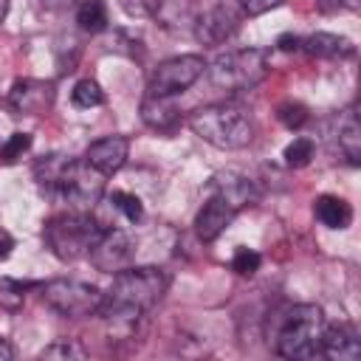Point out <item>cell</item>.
<instances>
[{"mask_svg": "<svg viewBox=\"0 0 361 361\" xmlns=\"http://www.w3.org/2000/svg\"><path fill=\"white\" fill-rule=\"evenodd\" d=\"M313 214L322 226L327 228H347L353 223V206L344 200V197H336V195H322L316 197L313 203Z\"/></svg>", "mask_w": 361, "mask_h": 361, "instance_id": "d6986e66", "label": "cell"}, {"mask_svg": "<svg viewBox=\"0 0 361 361\" xmlns=\"http://www.w3.org/2000/svg\"><path fill=\"white\" fill-rule=\"evenodd\" d=\"M71 3H73V0H39V6L48 8V11H59V8L71 6Z\"/></svg>", "mask_w": 361, "mask_h": 361, "instance_id": "836d02e7", "label": "cell"}, {"mask_svg": "<svg viewBox=\"0 0 361 361\" xmlns=\"http://www.w3.org/2000/svg\"><path fill=\"white\" fill-rule=\"evenodd\" d=\"M8 6H11L8 0H0V23H3V20H6V14H8Z\"/></svg>", "mask_w": 361, "mask_h": 361, "instance_id": "74e56055", "label": "cell"}, {"mask_svg": "<svg viewBox=\"0 0 361 361\" xmlns=\"http://www.w3.org/2000/svg\"><path fill=\"white\" fill-rule=\"evenodd\" d=\"M209 192H212L214 197H220L223 203H228L234 212H240V209L257 203V189H254V183H251L245 175H240V172H217V175L212 178V183H209Z\"/></svg>", "mask_w": 361, "mask_h": 361, "instance_id": "4fadbf2b", "label": "cell"}, {"mask_svg": "<svg viewBox=\"0 0 361 361\" xmlns=\"http://www.w3.org/2000/svg\"><path fill=\"white\" fill-rule=\"evenodd\" d=\"M276 48H279V51L293 54V51H302V39H299L296 34H282V37L276 39Z\"/></svg>", "mask_w": 361, "mask_h": 361, "instance_id": "1f68e13d", "label": "cell"}, {"mask_svg": "<svg viewBox=\"0 0 361 361\" xmlns=\"http://www.w3.org/2000/svg\"><path fill=\"white\" fill-rule=\"evenodd\" d=\"M25 302V285L17 279H0V307L6 310H20Z\"/></svg>", "mask_w": 361, "mask_h": 361, "instance_id": "f546056e", "label": "cell"}, {"mask_svg": "<svg viewBox=\"0 0 361 361\" xmlns=\"http://www.w3.org/2000/svg\"><path fill=\"white\" fill-rule=\"evenodd\" d=\"M189 130L217 149H243L254 138V118L234 102L197 107L189 116Z\"/></svg>", "mask_w": 361, "mask_h": 361, "instance_id": "7a4b0ae2", "label": "cell"}, {"mask_svg": "<svg viewBox=\"0 0 361 361\" xmlns=\"http://www.w3.org/2000/svg\"><path fill=\"white\" fill-rule=\"evenodd\" d=\"M276 118H279L288 130H299V127L307 124L310 113H307V107H305L302 102H282V104L276 107Z\"/></svg>", "mask_w": 361, "mask_h": 361, "instance_id": "4316f807", "label": "cell"}, {"mask_svg": "<svg viewBox=\"0 0 361 361\" xmlns=\"http://www.w3.org/2000/svg\"><path fill=\"white\" fill-rule=\"evenodd\" d=\"M71 164V155H62V152H54V155H42L37 164H34V178L37 183L48 192V195H56L59 192V183H62V175Z\"/></svg>", "mask_w": 361, "mask_h": 361, "instance_id": "ffe728a7", "label": "cell"}, {"mask_svg": "<svg viewBox=\"0 0 361 361\" xmlns=\"http://www.w3.org/2000/svg\"><path fill=\"white\" fill-rule=\"evenodd\" d=\"M102 299L104 293L96 285H87L79 279H51L42 285V302L68 319L96 316L102 307Z\"/></svg>", "mask_w": 361, "mask_h": 361, "instance_id": "8992f818", "label": "cell"}, {"mask_svg": "<svg viewBox=\"0 0 361 361\" xmlns=\"http://www.w3.org/2000/svg\"><path fill=\"white\" fill-rule=\"evenodd\" d=\"M338 149L344 152V158L353 166H358V161H361V124H358V116L353 110H347L341 124H338Z\"/></svg>", "mask_w": 361, "mask_h": 361, "instance_id": "44dd1931", "label": "cell"}, {"mask_svg": "<svg viewBox=\"0 0 361 361\" xmlns=\"http://www.w3.org/2000/svg\"><path fill=\"white\" fill-rule=\"evenodd\" d=\"M71 99H73L76 107L90 110V107L104 104V90H102L99 82H93V79H79V82L73 85V90H71Z\"/></svg>", "mask_w": 361, "mask_h": 361, "instance_id": "603a6c76", "label": "cell"}, {"mask_svg": "<svg viewBox=\"0 0 361 361\" xmlns=\"http://www.w3.org/2000/svg\"><path fill=\"white\" fill-rule=\"evenodd\" d=\"M316 6L324 11V14H333L338 8V0H316Z\"/></svg>", "mask_w": 361, "mask_h": 361, "instance_id": "e575fe53", "label": "cell"}, {"mask_svg": "<svg viewBox=\"0 0 361 361\" xmlns=\"http://www.w3.org/2000/svg\"><path fill=\"white\" fill-rule=\"evenodd\" d=\"M11 251H14V237L6 228H0V262H6L11 257Z\"/></svg>", "mask_w": 361, "mask_h": 361, "instance_id": "d6a6232c", "label": "cell"}, {"mask_svg": "<svg viewBox=\"0 0 361 361\" xmlns=\"http://www.w3.org/2000/svg\"><path fill=\"white\" fill-rule=\"evenodd\" d=\"M265 73H268V59H265V51L259 48H237V51L220 54L206 68L209 85L223 93L251 90L265 79Z\"/></svg>", "mask_w": 361, "mask_h": 361, "instance_id": "5b68a950", "label": "cell"}, {"mask_svg": "<svg viewBox=\"0 0 361 361\" xmlns=\"http://www.w3.org/2000/svg\"><path fill=\"white\" fill-rule=\"evenodd\" d=\"M28 147H31V135L28 133H11L8 141L0 147V164H6V166L17 164L28 152Z\"/></svg>", "mask_w": 361, "mask_h": 361, "instance_id": "484cf974", "label": "cell"}, {"mask_svg": "<svg viewBox=\"0 0 361 361\" xmlns=\"http://www.w3.org/2000/svg\"><path fill=\"white\" fill-rule=\"evenodd\" d=\"M338 6H344V8H350V11H358V8H361V0H338Z\"/></svg>", "mask_w": 361, "mask_h": 361, "instance_id": "8d00e7d4", "label": "cell"}, {"mask_svg": "<svg viewBox=\"0 0 361 361\" xmlns=\"http://www.w3.org/2000/svg\"><path fill=\"white\" fill-rule=\"evenodd\" d=\"M158 20V25L169 28V31H180V28H189L195 25V3L192 0H155L152 3V14Z\"/></svg>", "mask_w": 361, "mask_h": 361, "instance_id": "e0dca14e", "label": "cell"}, {"mask_svg": "<svg viewBox=\"0 0 361 361\" xmlns=\"http://www.w3.org/2000/svg\"><path fill=\"white\" fill-rule=\"evenodd\" d=\"M324 313L319 305H290L274 336V347L285 358H316L322 353Z\"/></svg>", "mask_w": 361, "mask_h": 361, "instance_id": "3957f363", "label": "cell"}, {"mask_svg": "<svg viewBox=\"0 0 361 361\" xmlns=\"http://www.w3.org/2000/svg\"><path fill=\"white\" fill-rule=\"evenodd\" d=\"M11 347H8V341L6 338H0V361H11Z\"/></svg>", "mask_w": 361, "mask_h": 361, "instance_id": "d590c367", "label": "cell"}, {"mask_svg": "<svg viewBox=\"0 0 361 361\" xmlns=\"http://www.w3.org/2000/svg\"><path fill=\"white\" fill-rule=\"evenodd\" d=\"M102 231L104 228L90 217V212H68V214H56L45 223L42 240L56 259L73 262V259L87 257L90 245L99 240Z\"/></svg>", "mask_w": 361, "mask_h": 361, "instance_id": "277c9868", "label": "cell"}, {"mask_svg": "<svg viewBox=\"0 0 361 361\" xmlns=\"http://www.w3.org/2000/svg\"><path fill=\"white\" fill-rule=\"evenodd\" d=\"M141 118L147 127L158 130V133H169L180 124V110L172 104L169 96H144L141 102Z\"/></svg>", "mask_w": 361, "mask_h": 361, "instance_id": "2e32d148", "label": "cell"}, {"mask_svg": "<svg viewBox=\"0 0 361 361\" xmlns=\"http://www.w3.org/2000/svg\"><path fill=\"white\" fill-rule=\"evenodd\" d=\"M127 155H130V141H127L124 135H104V138L93 141V144L85 149V161H87L96 172H102L104 178L113 175V172H118V169L124 166Z\"/></svg>", "mask_w": 361, "mask_h": 361, "instance_id": "7c38bea8", "label": "cell"}, {"mask_svg": "<svg viewBox=\"0 0 361 361\" xmlns=\"http://www.w3.org/2000/svg\"><path fill=\"white\" fill-rule=\"evenodd\" d=\"M54 85L42 79H17L8 90V107L20 116H42L54 107Z\"/></svg>", "mask_w": 361, "mask_h": 361, "instance_id": "30bf717a", "label": "cell"}, {"mask_svg": "<svg viewBox=\"0 0 361 361\" xmlns=\"http://www.w3.org/2000/svg\"><path fill=\"white\" fill-rule=\"evenodd\" d=\"M237 28H240V14H237L231 6H226V3H217V6L206 8L203 14L195 17V25H192L195 37H197L203 45H220V42H226Z\"/></svg>", "mask_w": 361, "mask_h": 361, "instance_id": "8fae6325", "label": "cell"}, {"mask_svg": "<svg viewBox=\"0 0 361 361\" xmlns=\"http://www.w3.org/2000/svg\"><path fill=\"white\" fill-rule=\"evenodd\" d=\"M322 353L327 358L336 361H355L361 355V338L358 330L350 322H336V324H324L322 333Z\"/></svg>", "mask_w": 361, "mask_h": 361, "instance_id": "5bb4252c", "label": "cell"}, {"mask_svg": "<svg viewBox=\"0 0 361 361\" xmlns=\"http://www.w3.org/2000/svg\"><path fill=\"white\" fill-rule=\"evenodd\" d=\"M166 274L152 265L124 268L113 276L110 290L102 299L99 313L116 327H133L147 310H152L166 293Z\"/></svg>", "mask_w": 361, "mask_h": 361, "instance_id": "6da1fadb", "label": "cell"}, {"mask_svg": "<svg viewBox=\"0 0 361 361\" xmlns=\"http://www.w3.org/2000/svg\"><path fill=\"white\" fill-rule=\"evenodd\" d=\"M39 358H56V361H82L85 358V350L82 344H76L73 338H56L54 344H48Z\"/></svg>", "mask_w": 361, "mask_h": 361, "instance_id": "d4e9b609", "label": "cell"}, {"mask_svg": "<svg viewBox=\"0 0 361 361\" xmlns=\"http://www.w3.org/2000/svg\"><path fill=\"white\" fill-rule=\"evenodd\" d=\"M56 195L71 206V212H90L104 195V175L96 172L85 158L82 161L71 158Z\"/></svg>", "mask_w": 361, "mask_h": 361, "instance_id": "52a82bcc", "label": "cell"}, {"mask_svg": "<svg viewBox=\"0 0 361 361\" xmlns=\"http://www.w3.org/2000/svg\"><path fill=\"white\" fill-rule=\"evenodd\" d=\"M87 257L102 274H118L133 259V240L121 228H104L99 240L90 245Z\"/></svg>", "mask_w": 361, "mask_h": 361, "instance_id": "9c48e42d", "label": "cell"}, {"mask_svg": "<svg viewBox=\"0 0 361 361\" xmlns=\"http://www.w3.org/2000/svg\"><path fill=\"white\" fill-rule=\"evenodd\" d=\"M313 141L310 138H293L288 147H285V152H282V158H285V164L288 166H293V169H302V166H307L310 164V158H313Z\"/></svg>", "mask_w": 361, "mask_h": 361, "instance_id": "cb8c5ba5", "label": "cell"}, {"mask_svg": "<svg viewBox=\"0 0 361 361\" xmlns=\"http://www.w3.org/2000/svg\"><path fill=\"white\" fill-rule=\"evenodd\" d=\"M76 23L85 34H102L110 23L104 0H82V6L76 8Z\"/></svg>", "mask_w": 361, "mask_h": 361, "instance_id": "7402d4cb", "label": "cell"}, {"mask_svg": "<svg viewBox=\"0 0 361 361\" xmlns=\"http://www.w3.org/2000/svg\"><path fill=\"white\" fill-rule=\"evenodd\" d=\"M237 3H240L243 14H248V17H259V14H265V11L276 8V6H282L285 0H237Z\"/></svg>", "mask_w": 361, "mask_h": 361, "instance_id": "4dcf8cb0", "label": "cell"}, {"mask_svg": "<svg viewBox=\"0 0 361 361\" xmlns=\"http://www.w3.org/2000/svg\"><path fill=\"white\" fill-rule=\"evenodd\" d=\"M302 51H307L310 56H322V59H336V56H353V42L347 37L338 34H327V31H316L307 39H302Z\"/></svg>", "mask_w": 361, "mask_h": 361, "instance_id": "ac0fdd59", "label": "cell"}, {"mask_svg": "<svg viewBox=\"0 0 361 361\" xmlns=\"http://www.w3.org/2000/svg\"><path fill=\"white\" fill-rule=\"evenodd\" d=\"M234 209L228 206V203H223L220 197H209L203 206H200V212L195 214V234L203 240V243H212V240H217L223 231H226V226L234 220Z\"/></svg>", "mask_w": 361, "mask_h": 361, "instance_id": "9a60e30c", "label": "cell"}, {"mask_svg": "<svg viewBox=\"0 0 361 361\" xmlns=\"http://www.w3.org/2000/svg\"><path fill=\"white\" fill-rule=\"evenodd\" d=\"M110 203H113V206L124 214V220H130V223H138V220L144 217V206H141V200H138L135 195H130V192H113Z\"/></svg>", "mask_w": 361, "mask_h": 361, "instance_id": "83f0119b", "label": "cell"}, {"mask_svg": "<svg viewBox=\"0 0 361 361\" xmlns=\"http://www.w3.org/2000/svg\"><path fill=\"white\" fill-rule=\"evenodd\" d=\"M259 262H262V257L254 248H237L231 257V271L240 276H254L259 271Z\"/></svg>", "mask_w": 361, "mask_h": 361, "instance_id": "f1b7e54d", "label": "cell"}, {"mask_svg": "<svg viewBox=\"0 0 361 361\" xmlns=\"http://www.w3.org/2000/svg\"><path fill=\"white\" fill-rule=\"evenodd\" d=\"M206 71V62L203 56L197 54H180V56H172V59H164L152 76H149V85H147V93L149 96H178L183 90H189Z\"/></svg>", "mask_w": 361, "mask_h": 361, "instance_id": "ba28073f", "label": "cell"}]
</instances>
